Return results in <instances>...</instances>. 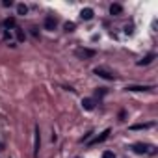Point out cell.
<instances>
[{
    "instance_id": "5b68a950",
    "label": "cell",
    "mask_w": 158,
    "mask_h": 158,
    "mask_svg": "<svg viewBox=\"0 0 158 158\" xmlns=\"http://www.w3.org/2000/svg\"><path fill=\"white\" fill-rule=\"evenodd\" d=\"M39 143H41V138H39V127L35 125V132H34V156L39 154Z\"/></svg>"
},
{
    "instance_id": "2e32d148",
    "label": "cell",
    "mask_w": 158,
    "mask_h": 158,
    "mask_svg": "<svg viewBox=\"0 0 158 158\" xmlns=\"http://www.w3.org/2000/svg\"><path fill=\"white\" fill-rule=\"evenodd\" d=\"M63 28H65V32H73V30L76 28V24H74V23H65Z\"/></svg>"
},
{
    "instance_id": "8fae6325",
    "label": "cell",
    "mask_w": 158,
    "mask_h": 158,
    "mask_svg": "<svg viewBox=\"0 0 158 158\" xmlns=\"http://www.w3.org/2000/svg\"><path fill=\"white\" fill-rule=\"evenodd\" d=\"M152 89L151 86H127V91H147Z\"/></svg>"
},
{
    "instance_id": "30bf717a",
    "label": "cell",
    "mask_w": 158,
    "mask_h": 158,
    "mask_svg": "<svg viewBox=\"0 0 158 158\" xmlns=\"http://www.w3.org/2000/svg\"><path fill=\"white\" fill-rule=\"evenodd\" d=\"M110 13L112 15H121L123 13V6L121 4H112L110 6Z\"/></svg>"
},
{
    "instance_id": "4fadbf2b",
    "label": "cell",
    "mask_w": 158,
    "mask_h": 158,
    "mask_svg": "<svg viewBox=\"0 0 158 158\" xmlns=\"http://www.w3.org/2000/svg\"><path fill=\"white\" fill-rule=\"evenodd\" d=\"M28 13V6L26 4H17V15H26Z\"/></svg>"
},
{
    "instance_id": "ba28073f",
    "label": "cell",
    "mask_w": 158,
    "mask_h": 158,
    "mask_svg": "<svg viewBox=\"0 0 158 158\" xmlns=\"http://www.w3.org/2000/svg\"><path fill=\"white\" fill-rule=\"evenodd\" d=\"M82 106H84V110L91 112V110L95 108V101H93V99H89V97H86V99H82Z\"/></svg>"
},
{
    "instance_id": "7a4b0ae2",
    "label": "cell",
    "mask_w": 158,
    "mask_h": 158,
    "mask_svg": "<svg viewBox=\"0 0 158 158\" xmlns=\"http://www.w3.org/2000/svg\"><path fill=\"white\" fill-rule=\"evenodd\" d=\"M74 54L80 58V60H89V58H93L97 52H95L93 48H76V50H74Z\"/></svg>"
},
{
    "instance_id": "277c9868",
    "label": "cell",
    "mask_w": 158,
    "mask_h": 158,
    "mask_svg": "<svg viewBox=\"0 0 158 158\" xmlns=\"http://www.w3.org/2000/svg\"><path fill=\"white\" fill-rule=\"evenodd\" d=\"M45 30H48V32H52L54 28H56V24H58V21H56V17H52V15H48V17H45Z\"/></svg>"
},
{
    "instance_id": "8992f818",
    "label": "cell",
    "mask_w": 158,
    "mask_h": 158,
    "mask_svg": "<svg viewBox=\"0 0 158 158\" xmlns=\"http://www.w3.org/2000/svg\"><path fill=\"white\" fill-rule=\"evenodd\" d=\"M110 132H112V130H110V128H106V130H104V132H102L101 136H97V138H95V139H93V141H91L89 145H97V143H102L104 139H108V136H110Z\"/></svg>"
},
{
    "instance_id": "d6986e66",
    "label": "cell",
    "mask_w": 158,
    "mask_h": 158,
    "mask_svg": "<svg viewBox=\"0 0 158 158\" xmlns=\"http://www.w3.org/2000/svg\"><path fill=\"white\" fill-rule=\"evenodd\" d=\"M125 117H127V112H125V110H121V112H119V119H121V121H125Z\"/></svg>"
},
{
    "instance_id": "9a60e30c",
    "label": "cell",
    "mask_w": 158,
    "mask_h": 158,
    "mask_svg": "<svg viewBox=\"0 0 158 158\" xmlns=\"http://www.w3.org/2000/svg\"><path fill=\"white\" fill-rule=\"evenodd\" d=\"M15 35H17V39H19V41H24V39H26V34H24L21 28H15Z\"/></svg>"
},
{
    "instance_id": "3957f363",
    "label": "cell",
    "mask_w": 158,
    "mask_h": 158,
    "mask_svg": "<svg viewBox=\"0 0 158 158\" xmlns=\"http://www.w3.org/2000/svg\"><path fill=\"white\" fill-rule=\"evenodd\" d=\"M132 151L138 152V154H147V152H151V147L147 143H134L132 145Z\"/></svg>"
},
{
    "instance_id": "e0dca14e",
    "label": "cell",
    "mask_w": 158,
    "mask_h": 158,
    "mask_svg": "<svg viewBox=\"0 0 158 158\" xmlns=\"http://www.w3.org/2000/svg\"><path fill=\"white\" fill-rule=\"evenodd\" d=\"M95 95H97V97H102V95H106V88H99V89L95 91Z\"/></svg>"
},
{
    "instance_id": "5bb4252c",
    "label": "cell",
    "mask_w": 158,
    "mask_h": 158,
    "mask_svg": "<svg viewBox=\"0 0 158 158\" xmlns=\"http://www.w3.org/2000/svg\"><path fill=\"white\" fill-rule=\"evenodd\" d=\"M152 125H154V123H143V125H132L130 128H132V130H141V128H151Z\"/></svg>"
},
{
    "instance_id": "52a82bcc",
    "label": "cell",
    "mask_w": 158,
    "mask_h": 158,
    "mask_svg": "<svg viewBox=\"0 0 158 158\" xmlns=\"http://www.w3.org/2000/svg\"><path fill=\"white\" fill-rule=\"evenodd\" d=\"M93 15H95V11H93L91 8H84V10L80 11V17H82L84 21H91V19H93Z\"/></svg>"
},
{
    "instance_id": "ac0fdd59",
    "label": "cell",
    "mask_w": 158,
    "mask_h": 158,
    "mask_svg": "<svg viewBox=\"0 0 158 158\" xmlns=\"http://www.w3.org/2000/svg\"><path fill=\"white\" fill-rule=\"evenodd\" d=\"M102 158H115V154H114L112 151H104V152H102Z\"/></svg>"
},
{
    "instance_id": "44dd1931",
    "label": "cell",
    "mask_w": 158,
    "mask_h": 158,
    "mask_svg": "<svg viewBox=\"0 0 158 158\" xmlns=\"http://www.w3.org/2000/svg\"><path fill=\"white\" fill-rule=\"evenodd\" d=\"M4 6L10 8V6H13V2H11V0H4Z\"/></svg>"
},
{
    "instance_id": "6da1fadb",
    "label": "cell",
    "mask_w": 158,
    "mask_h": 158,
    "mask_svg": "<svg viewBox=\"0 0 158 158\" xmlns=\"http://www.w3.org/2000/svg\"><path fill=\"white\" fill-rule=\"evenodd\" d=\"M95 74L101 76V78H104V80H115V74L112 71L104 69V67H95Z\"/></svg>"
},
{
    "instance_id": "7c38bea8",
    "label": "cell",
    "mask_w": 158,
    "mask_h": 158,
    "mask_svg": "<svg viewBox=\"0 0 158 158\" xmlns=\"http://www.w3.org/2000/svg\"><path fill=\"white\" fill-rule=\"evenodd\" d=\"M154 58H156V54H147L143 60H139V61H138V65H149V63H151Z\"/></svg>"
},
{
    "instance_id": "ffe728a7",
    "label": "cell",
    "mask_w": 158,
    "mask_h": 158,
    "mask_svg": "<svg viewBox=\"0 0 158 158\" xmlns=\"http://www.w3.org/2000/svg\"><path fill=\"white\" fill-rule=\"evenodd\" d=\"M4 39H6V41H10V39H11V34H10V32H8V30H6V32H4Z\"/></svg>"
},
{
    "instance_id": "9c48e42d",
    "label": "cell",
    "mask_w": 158,
    "mask_h": 158,
    "mask_svg": "<svg viewBox=\"0 0 158 158\" xmlns=\"http://www.w3.org/2000/svg\"><path fill=\"white\" fill-rule=\"evenodd\" d=\"M4 26L8 28V32H10L11 28L15 30V28H17V21H15V17H8V19L4 21Z\"/></svg>"
}]
</instances>
